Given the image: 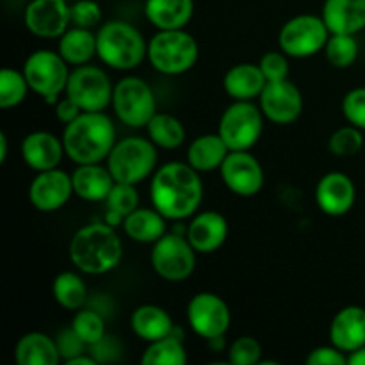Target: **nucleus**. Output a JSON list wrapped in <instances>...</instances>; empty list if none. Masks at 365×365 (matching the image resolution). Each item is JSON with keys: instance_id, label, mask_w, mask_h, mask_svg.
<instances>
[{"instance_id": "nucleus-29", "label": "nucleus", "mask_w": 365, "mask_h": 365, "mask_svg": "<svg viewBox=\"0 0 365 365\" xmlns=\"http://www.w3.org/2000/svg\"><path fill=\"white\" fill-rule=\"evenodd\" d=\"M128 239L141 245H153L166 234V217L153 207V209H138L128 214L121 223Z\"/></svg>"}, {"instance_id": "nucleus-13", "label": "nucleus", "mask_w": 365, "mask_h": 365, "mask_svg": "<svg viewBox=\"0 0 365 365\" xmlns=\"http://www.w3.org/2000/svg\"><path fill=\"white\" fill-rule=\"evenodd\" d=\"M187 323L198 337L205 341L223 337L232 323L227 302L214 292H198L187 303Z\"/></svg>"}, {"instance_id": "nucleus-26", "label": "nucleus", "mask_w": 365, "mask_h": 365, "mask_svg": "<svg viewBox=\"0 0 365 365\" xmlns=\"http://www.w3.org/2000/svg\"><path fill=\"white\" fill-rule=\"evenodd\" d=\"M266 82L259 64L239 63L225 73L223 88L230 98L252 102L253 98H259Z\"/></svg>"}, {"instance_id": "nucleus-17", "label": "nucleus", "mask_w": 365, "mask_h": 365, "mask_svg": "<svg viewBox=\"0 0 365 365\" xmlns=\"http://www.w3.org/2000/svg\"><path fill=\"white\" fill-rule=\"evenodd\" d=\"M73 192L71 175L66 171L53 170L39 171L29 185V200L39 212H56L70 202Z\"/></svg>"}, {"instance_id": "nucleus-4", "label": "nucleus", "mask_w": 365, "mask_h": 365, "mask_svg": "<svg viewBox=\"0 0 365 365\" xmlns=\"http://www.w3.org/2000/svg\"><path fill=\"white\" fill-rule=\"evenodd\" d=\"M96 56L113 70L128 71L148 57V43L132 24L110 20L96 32Z\"/></svg>"}, {"instance_id": "nucleus-32", "label": "nucleus", "mask_w": 365, "mask_h": 365, "mask_svg": "<svg viewBox=\"0 0 365 365\" xmlns=\"http://www.w3.org/2000/svg\"><path fill=\"white\" fill-rule=\"evenodd\" d=\"M52 294L63 309L77 312L88 299V285L82 280L81 274L73 273V271H63L53 278Z\"/></svg>"}, {"instance_id": "nucleus-6", "label": "nucleus", "mask_w": 365, "mask_h": 365, "mask_svg": "<svg viewBox=\"0 0 365 365\" xmlns=\"http://www.w3.org/2000/svg\"><path fill=\"white\" fill-rule=\"evenodd\" d=\"M106 160L114 180L138 185L155 173L159 153L150 138L132 135L116 141Z\"/></svg>"}, {"instance_id": "nucleus-18", "label": "nucleus", "mask_w": 365, "mask_h": 365, "mask_svg": "<svg viewBox=\"0 0 365 365\" xmlns=\"http://www.w3.org/2000/svg\"><path fill=\"white\" fill-rule=\"evenodd\" d=\"M356 202V187L351 177L342 171L323 175L316 185V203L327 216L341 217L353 209Z\"/></svg>"}, {"instance_id": "nucleus-45", "label": "nucleus", "mask_w": 365, "mask_h": 365, "mask_svg": "<svg viewBox=\"0 0 365 365\" xmlns=\"http://www.w3.org/2000/svg\"><path fill=\"white\" fill-rule=\"evenodd\" d=\"M82 113H84V110H82L81 107L73 102V100L68 98V96L66 98L59 100V102L56 103V116H57V120L64 125H68V123H71L73 120H77Z\"/></svg>"}, {"instance_id": "nucleus-47", "label": "nucleus", "mask_w": 365, "mask_h": 365, "mask_svg": "<svg viewBox=\"0 0 365 365\" xmlns=\"http://www.w3.org/2000/svg\"><path fill=\"white\" fill-rule=\"evenodd\" d=\"M348 365H365V346L349 353Z\"/></svg>"}, {"instance_id": "nucleus-20", "label": "nucleus", "mask_w": 365, "mask_h": 365, "mask_svg": "<svg viewBox=\"0 0 365 365\" xmlns=\"http://www.w3.org/2000/svg\"><path fill=\"white\" fill-rule=\"evenodd\" d=\"M185 237L200 255H209L217 252L228 237V221L223 214L216 210H205L192 217Z\"/></svg>"}, {"instance_id": "nucleus-2", "label": "nucleus", "mask_w": 365, "mask_h": 365, "mask_svg": "<svg viewBox=\"0 0 365 365\" xmlns=\"http://www.w3.org/2000/svg\"><path fill=\"white\" fill-rule=\"evenodd\" d=\"M63 145L75 164H98L116 145V127L106 110H84L77 120L64 125Z\"/></svg>"}, {"instance_id": "nucleus-7", "label": "nucleus", "mask_w": 365, "mask_h": 365, "mask_svg": "<svg viewBox=\"0 0 365 365\" xmlns=\"http://www.w3.org/2000/svg\"><path fill=\"white\" fill-rule=\"evenodd\" d=\"M113 109L123 125L143 128L157 113L155 93L141 77L128 75L114 84Z\"/></svg>"}, {"instance_id": "nucleus-12", "label": "nucleus", "mask_w": 365, "mask_h": 365, "mask_svg": "<svg viewBox=\"0 0 365 365\" xmlns=\"http://www.w3.org/2000/svg\"><path fill=\"white\" fill-rule=\"evenodd\" d=\"M70 64L61 57L59 52L52 50H36L25 59L24 75L27 78L31 91L41 98L48 95H61L66 91L70 78Z\"/></svg>"}, {"instance_id": "nucleus-21", "label": "nucleus", "mask_w": 365, "mask_h": 365, "mask_svg": "<svg viewBox=\"0 0 365 365\" xmlns=\"http://www.w3.org/2000/svg\"><path fill=\"white\" fill-rule=\"evenodd\" d=\"M330 342L346 355L365 346L364 307L349 305L335 314L330 324Z\"/></svg>"}, {"instance_id": "nucleus-10", "label": "nucleus", "mask_w": 365, "mask_h": 365, "mask_svg": "<svg viewBox=\"0 0 365 365\" xmlns=\"http://www.w3.org/2000/svg\"><path fill=\"white\" fill-rule=\"evenodd\" d=\"M330 31L323 16L298 14L282 25L278 32V46L284 53L294 59H307L324 50Z\"/></svg>"}, {"instance_id": "nucleus-1", "label": "nucleus", "mask_w": 365, "mask_h": 365, "mask_svg": "<svg viewBox=\"0 0 365 365\" xmlns=\"http://www.w3.org/2000/svg\"><path fill=\"white\" fill-rule=\"evenodd\" d=\"M150 200L166 220L180 221L191 217L203 200L200 173L189 163H166L152 175Z\"/></svg>"}, {"instance_id": "nucleus-43", "label": "nucleus", "mask_w": 365, "mask_h": 365, "mask_svg": "<svg viewBox=\"0 0 365 365\" xmlns=\"http://www.w3.org/2000/svg\"><path fill=\"white\" fill-rule=\"evenodd\" d=\"M307 365H348V355L337 346H317L307 355Z\"/></svg>"}, {"instance_id": "nucleus-8", "label": "nucleus", "mask_w": 365, "mask_h": 365, "mask_svg": "<svg viewBox=\"0 0 365 365\" xmlns=\"http://www.w3.org/2000/svg\"><path fill=\"white\" fill-rule=\"evenodd\" d=\"M264 130V114L260 107L250 100H235L221 114L217 134L230 152L252 150L259 143Z\"/></svg>"}, {"instance_id": "nucleus-23", "label": "nucleus", "mask_w": 365, "mask_h": 365, "mask_svg": "<svg viewBox=\"0 0 365 365\" xmlns=\"http://www.w3.org/2000/svg\"><path fill=\"white\" fill-rule=\"evenodd\" d=\"M73 182V192L86 202H106L110 189L116 184L113 173L107 166L98 164H77L75 171L71 173Z\"/></svg>"}, {"instance_id": "nucleus-38", "label": "nucleus", "mask_w": 365, "mask_h": 365, "mask_svg": "<svg viewBox=\"0 0 365 365\" xmlns=\"http://www.w3.org/2000/svg\"><path fill=\"white\" fill-rule=\"evenodd\" d=\"M107 210L114 214H120L121 217H127L128 214L134 212L139 207V192L134 184H125V182H116L110 189L109 196L106 198Z\"/></svg>"}, {"instance_id": "nucleus-11", "label": "nucleus", "mask_w": 365, "mask_h": 365, "mask_svg": "<svg viewBox=\"0 0 365 365\" xmlns=\"http://www.w3.org/2000/svg\"><path fill=\"white\" fill-rule=\"evenodd\" d=\"M64 93L86 113L106 110L113 106L114 86L102 68L82 64L71 70Z\"/></svg>"}, {"instance_id": "nucleus-46", "label": "nucleus", "mask_w": 365, "mask_h": 365, "mask_svg": "<svg viewBox=\"0 0 365 365\" xmlns=\"http://www.w3.org/2000/svg\"><path fill=\"white\" fill-rule=\"evenodd\" d=\"M64 364H66V365H96V364H98V360H96L93 355H86V353H81V355L71 356V359L64 360Z\"/></svg>"}, {"instance_id": "nucleus-14", "label": "nucleus", "mask_w": 365, "mask_h": 365, "mask_svg": "<svg viewBox=\"0 0 365 365\" xmlns=\"http://www.w3.org/2000/svg\"><path fill=\"white\" fill-rule=\"evenodd\" d=\"M259 107L271 123L291 125L302 116L303 95L289 78L267 81L259 96Z\"/></svg>"}, {"instance_id": "nucleus-5", "label": "nucleus", "mask_w": 365, "mask_h": 365, "mask_svg": "<svg viewBox=\"0 0 365 365\" xmlns=\"http://www.w3.org/2000/svg\"><path fill=\"white\" fill-rule=\"evenodd\" d=\"M200 57L195 36L185 29L157 31L148 41V61L163 75H182L192 70Z\"/></svg>"}, {"instance_id": "nucleus-22", "label": "nucleus", "mask_w": 365, "mask_h": 365, "mask_svg": "<svg viewBox=\"0 0 365 365\" xmlns=\"http://www.w3.org/2000/svg\"><path fill=\"white\" fill-rule=\"evenodd\" d=\"M330 34H359L365 29V0H324L321 11Z\"/></svg>"}, {"instance_id": "nucleus-19", "label": "nucleus", "mask_w": 365, "mask_h": 365, "mask_svg": "<svg viewBox=\"0 0 365 365\" xmlns=\"http://www.w3.org/2000/svg\"><path fill=\"white\" fill-rule=\"evenodd\" d=\"M20 152L24 163L38 173L57 168L63 160V155H66L63 138L59 139L56 134L46 130H36L25 135Z\"/></svg>"}, {"instance_id": "nucleus-25", "label": "nucleus", "mask_w": 365, "mask_h": 365, "mask_svg": "<svg viewBox=\"0 0 365 365\" xmlns=\"http://www.w3.org/2000/svg\"><path fill=\"white\" fill-rule=\"evenodd\" d=\"M130 328L135 337L150 344L173 334L175 323L163 307L146 303V305H139L132 312Z\"/></svg>"}, {"instance_id": "nucleus-35", "label": "nucleus", "mask_w": 365, "mask_h": 365, "mask_svg": "<svg viewBox=\"0 0 365 365\" xmlns=\"http://www.w3.org/2000/svg\"><path fill=\"white\" fill-rule=\"evenodd\" d=\"M71 330L88 348H91L106 337V321L96 310L78 309L71 321Z\"/></svg>"}, {"instance_id": "nucleus-28", "label": "nucleus", "mask_w": 365, "mask_h": 365, "mask_svg": "<svg viewBox=\"0 0 365 365\" xmlns=\"http://www.w3.org/2000/svg\"><path fill=\"white\" fill-rule=\"evenodd\" d=\"M228 153H230V148L217 132L216 134H203L189 145L187 163L198 173H210L214 170H220Z\"/></svg>"}, {"instance_id": "nucleus-36", "label": "nucleus", "mask_w": 365, "mask_h": 365, "mask_svg": "<svg viewBox=\"0 0 365 365\" xmlns=\"http://www.w3.org/2000/svg\"><path fill=\"white\" fill-rule=\"evenodd\" d=\"M31 89L24 71L13 70V68H4L0 71V107L11 109L16 107L27 98V93Z\"/></svg>"}, {"instance_id": "nucleus-42", "label": "nucleus", "mask_w": 365, "mask_h": 365, "mask_svg": "<svg viewBox=\"0 0 365 365\" xmlns=\"http://www.w3.org/2000/svg\"><path fill=\"white\" fill-rule=\"evenodd\" d=\"M287 53L280 52H266L260 59L259 66L262 70L266 81H282L289 78V59Z\"/></svg>"}, {"instance_id": "nucleus-34", "label": "nucleus", "mask_w": 365, "mask_h": 365, "mask_svg": "<svg viewBox=\"0 0 365 365\" xmlns=\"http://www.w3.org/2000/svg\"><path fill=\"white\" fill-rule=\"evenodd\" d=\"M359 41L355 34H330L324 45V56L334 68L344 70L349 68L359 57Z\"/></svg>"}, {"instance_id": "nucleus-39", "label": "nucleus", "mask_w": 365, "mask_h": 365, "mask_svg": "<svg viewBox=\"0 0 365 365\" xmlns=\"http://www.w3.org/2000/svg\"><path fill=\"white\" fill-rule=\"evenodd\" d=\"M262 360V346L255 337L242 335L228 348V362L234 365H255Z\"/></svg>"}, {"instance_id": "nucleus-9", "label": "nucleus", "mask_w": 365, "mask_h": 365, "mask_svg": "<svg viewBox=\"0 0 365 365\" xmlns=\"http://www.w3.org/2000/svg\"><path fill=\"white\" fill-rule=\"evenodd\" d=\"M196 252L189 239L182 234L166 232L152 245V269L166 282H184L195 273Z\"/></svg>"}, {"instance_id": "nucleus-15", "label": "nucleus", "mask_w": 365, "mask_h": 365, "mask_svg": "<svg viewBox=\"0 0 365 365\" xmlns=\"http://www.w3.org/2000/svg\"><path fill=\"white\" fill-rule=\"evenodd\" d=\"M220 173L228 191L242 198L259 195L264 185L262 164L250 153V150L228 153L225 163L221 164Z\"/></svg>"}, {"instance_id": "nucleus-41", "label": "nucleus", "mask_w": 365, "mask_h": 365, "mask_svg": "<svg viewBox=\"0 0 365 365\" xmlns=\"http://www.w3.org/2000/svg\"><path fill=\"white\" fill-rule=\"evenodd\" d=\"M102 20V7L96 0H77L71 4V25L93 29Z\"/></svg>"}, {"instance_id": "nucleus-37", "label": "nucleus", "mask_w": 365, "mask_h": 365, "mask_svg": "<svg viewBox=\"0 0 365 365\" xmlns=\"http://www.w3.org/2000/svg\"><path fill=\"white\" fill-rule=\"evenodd\" d=\"M328 148L335 157H353L364 148V134L355 125L337 128L328 139Z\"/></svg>"}, {"instance_id": "nucleus-40", "label": "nucleus", "mask_w": 365, "mask_h": 365, "mask_svg": "<svg viewBox=\"0 0 365 365\" xmlns=\"http://www.w3.org/2000/svg\"><path fill=\"white\" fill-rule=\"evenodd\" d=\"M342 114L349 125L365 130V88H355L342 100Z\"/></svg>"}, {"instance_id": "nucleus-3", "label": "nucleus", "mask_w": 365, "mask_h": 365, "mask_svg": "<svg viewBox=\"0 0 365 365\" xmlns=\"http://www.w3.org/2000/svg\"><path fill=\"white\" fill-rule=\"evenodd\" d=\"M123 242L109 223H93L78 228L70 241V260L86 274H106L120 266Z\"/></svg>"}, {"instance_id": "nucleus-30", "label": "nucleus", "mask_w": 365, "mask_h": 365, "mask_svg": "<svg viewBox=\"0 0 365 365\" xmlns=\"http://www.w3.org/2000/svg\"><path fill=\"white\" fill-rule=\"evenodd\" d=\"M57 52L71 66L88 64L96 56V34H93L91 29L73 25L59 38Z\"/></svg>"}, {"instance_id": "nucleus-16", "label": "nucleus", "mask_w": 365, "mask_h": 365, "mask_svg": "<svg viewBox=\"0 0 365 365\" xmlns=\"http://www.w3.org/2000/svg\"><path fill=\"white\" fill-rule=\"evenodd\" d=\"M24 24L38 38H61L70 29L71 6L68 0H31L24 11Z\"/></svg>"}, {"instance_id": "nucleus-27", "label": "nucleus", "mask_w": 365, "mask_h": 365, "mask_svg": "<svg viewBox=\"0 0 365 365\" xmlns=\"http://www.w3.org/2000/svg\"><path fill=\"white\" fill-rule=\"evenodd\" d=\"M14 359L20 365H57L61 362V351L57 341L43 331H29L14 348Z\"/></svg>"}, {"instance_id": "nucleus-31", "label": "nucleus", "mask_w": 365, "mask_h": 365, "mask_svg": "<svg viewBox=\"0 0 365 365\" xmlns=\"http://www.w3.org/2000/svg\"><path fill=\"white\" fill-rule=\"evenodd\" d=\"M148 138L152 139L157 148L163 150H177L185 141V127L177 116L168 113H159L146 125Z\"/></svg>"}, {"instance_id": "nucleus-48", "label": "nucleus", "mask_w": 365, "mask_h": 365, "mask_svg": "<svg viewBox=\"0 0 365 365\" xmlns=\"http://www.w3.org/2000/svg\"><path fill=\"white\" fill-rule=\"evenodd\" d=\"M7 153H9V143H7V135L0 132V164L6 163Z\"/></svg>"}, {"instance_id": "nucleus-44", "label": "nucleus", "mask_w": 365, "mask_h": 365, "mask_svg": "<svg viewBox=\"0 0 365 365\" xmlns=\"http://www.w3.org/2000/svg\"><path fill=\"white\" fill-rule=\"evenodd\" d=\"M57 346H59L61 356H63L64 360L81 355V353H84V349L88 348V346H86L84 342L75 335V331L71 330V328L61 334L59 341H57Z\"/></svg>"}, {"instance_id": "nucleus-33", "label": "nucleus", "mask_w": 365, "mask_h": 365, "mask_svg": "<svg viewBox=\"0 0 365 365\" xmlns=\"http://www.w3.org/2000/svg\"><path fill=\"white\" fill-rule=\"evenodd\" d=\"M187 362V349H185L182 337L173 334L168 337L150 342L141 356L143 365H184Z\"/></svg>"}, {"instance_id": "nucleus-24", "label": "nucleus", "mask_w": 365, "mask_h": 365, "mask_svg": "<svg viewBox=\"0 0 365 365\" xmlns=\"http://www.w3.org/2000/svg\"><path fill=\"white\" fill-rule=\"evenodd\" d=\"M195 14V0H146L145 16L157 31L185 29Z\"/></svg>"}]
</instances>
